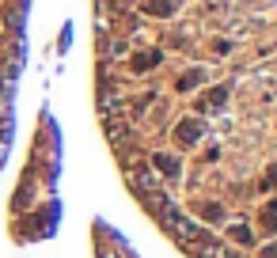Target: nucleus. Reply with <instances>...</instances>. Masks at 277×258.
<instances>
[{
	"mask_svg": "<svg viewBox=\"0 0 277 258\" xmlns=\"http://www.w3.org/2000/svg\"><path fill=\"white\" fill-rule=\"evenodd\" d=\"M145 12L148 15H171L175 8H171V0H145Z\"/></svg>",
	"mask_w": 277,
	"mask_h": 258,
	"instance_id": "obj_1",
	"label": "nucleus"
},
{
	"mask_svg": "<svg viewBox=\"0 0 277 258\" xmlns=\"http://www.w3.org/2000/svg\"><path fill=\"white\" fill-rule=\"evenodd\" d=\"M197 133H201V125H197V122H186L183 129H179V137H183V141H197Z\"/></svg>",
	"mask_w": 277,
	"mask_h": 258,
	"instance_id": "obj_2",
	"label": "nucleus"
},
{
	"mask_svg": "<svg viewBox=\"0 0 277 258\" xmlns=\"http://www.w3.org/2000/svg\"><path fill=\"white\" fill-rule=\"evenodd\" d=\"M232 239H239V243H251L255 236H251V228H232Z\"/></svg>",
	"mask_w": 277,
	"mask_h": 258,
	"instance_id": "obj_3",
	"label": "nucleus"
}]
</instances>
